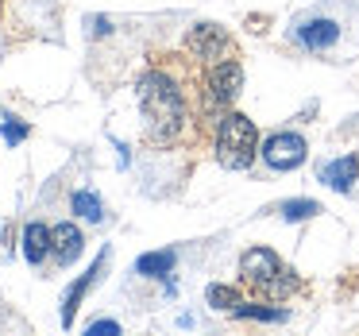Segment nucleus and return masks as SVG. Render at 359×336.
Here are the masks:
<instances>
[{"label": "nucleus", "mask_w": 359, "mask_h": 336, "mask_svg": "<svg viewBox=\"0 0 359 336\" xmlns=\"http://www.w3.org/2000/svg\"><path fill=\"white\" fill-rule=\"evenodd\" d=\"M205 297H209L212 309H236V305H240V290H236V286H224V282H212Z\"/></svg>", "instance_id": "obj_14"}, {"label": "nucleus", "mask_w": 359, "mask_h": 336, "mask_svg": "<svg viewBox=\"0 0 359 336\" xmlns=\"http://www.w3.org/2000/svg\"><path fill=\"white\" fill-rule=\"evenodd\" d=\"M93 332H120V325L116 321H97V325H89V336Z\"/></svg>", "instance_id": "obj_18"}, {"label": "nucleus", "mask_w": 359, "mask_h": 336, "mask_svg": "<svg viewBox=\"0 0 359 336\" xmlns=\"http://www.w3.org/2000/svg\"><path fill=\"white\" fill-rule=\"evenodd\" d=\"M240 86H243V66L236 58H220V62L209 66V78H205V101L212 109H224L240 97Z\"/></svg>", "instance_id": "obj_3"}, {"label": "nucleus", "mask_w": 359, "mask_h": 336, "mask_svg": "<svg viewBox=\"0 0 359 336\" xmlns=\"http://www.w3.org/2000/svg\"><path fill=\"white\" fill-rule=\"evenodd\" d=\"M70 209L78 213V217L93 220V224L104 217V213H101V197H97V194H89V189H78V194L70 197Z\"/></svg>", "instance_id": "obj_13"}, {"label": "nucleus", "mask_w": 359, "mask_h": 336, "mask_svg": "<svg viewBox=\"0 0 359 336\" xmlns=\"http://www.w3.org/2000/svg\"><path fill=\"white\" fill-rule=\"evenodd\" d=\"M240 274H243V282H251L255 290H266L282 274V259L274 255L271 248H251L240 255Z\"/></svg>", "instance_id": "obj_5"}, {"label": "nucleus", "mask_w": 359, "mask_h": 336, "mask_svg": "<svg viewBox=\"0 0 359 336\" xmlns=\"http://www.w3.org/2000/svg\"><path fill=\"white\" fill-rule=\"evenodd\" d=\"M355 178H359V159H355V155L332 159V163H328L325 170H320V182H325L328 189H340V194H348Z\"/></svg>", "instance_id": "obj_9"}, {"label": "nucleus", "mask_w": 359, "mask_h": 336, "mask_svg": "<svg viewBox=\"0 0 359 336\" xmlns=\"http://www.w3.org/2000/svg\"><path fill=\"white\" fill-rule=\"evenodd\" d=\"M259 151V132L243 112H228L217 128V163L224 170H248Z\"/></svg>", "instance_id": "obj_2"}, {"label": "nucleus", "mask_w": 359, "mask_h": 336, "mask_svg": "<svg viewBox=\"0 0 359 336\" xmlns=\"http://www.w3.org/2000/svg\"><path fill=\"white\" fill-rule=\"evenodd\" d=\"M89 32H97V35H104V32H109V20H104V16H97V20H89Z\"/></svg>", "instance_id": "obj_19"}, {"label": "nucleus", "mask_w": 359, "mask_h": 336, "mask_svg": "<svg viewBox=\"0 0 359 336\" xmlns=\"http://www.w3.org/2000/svg\"><path fill=\"white\" fill-rule=\"evenodd\" d=\"M0 128H4V140H8L12 147H16V143H24L27 132H32V128H27L20 116H12V112H4V116H0Z\"/></svg>", "instance_id": "obj_17"}, {"label": "nucleus", "mask_w": 359, "mask_h": 336, "mask_svg": "<svg viewBox=\"0 0 359 336\" xmlns=\"http://www.w3.org/2000/svg\"><path fill=\"white\" fill-rule=\"evenodd\" d=\"M104 259H109V251H101V255H97V263L89 267V271L81 274V278L74 282V286H70V294H66V302H62V328H70V325H74V313H78V305H81V297H86V290L93 286L97 278H101Z\"/></svg>", "instance_id": "obj_8"}, {"label": "nucleus", "mask_w": 359, "mask_h": 336, "mask_svg": "<svg viewBox=\"0 0 359 336\" xmlns=\"http://www.w3.org/2000/svg\"><path fill=\"white\" fill-rule=\"evenodd\" d=\"M305 151H309V143H305L297 132H274L271 140L263 143V159H266V166H274V170H294V166H302Z\"/></svg>", "instance_id": "obj_4"}, {"label": "nucleus", "mask_w": 359, "mask_h": 336, "mask_svg": "<svg viewBox=\"0 0 359 336\" xmlns=\"http://www.w3.org/2000/svg\"><path fill=\"white\" fill-rule=\"evenodd\" d=\"M282 217L286 220H309V217H317L320 213V205L317 201H305V197H297V201H282Z\"/></svg>", "instance_id": "obj_16"}, {"label": "nucleus", "mask_w": 359, "mask_h": 336, "mask_svg": "<svg viewBox=\"0 0 359 336\" xmlns=\"http://www.w3.org/2000/svg\"><path fill=\"white\" fill-rule=\"evenodd\" d=\"M140 109H143V124H147V140L155 143H174L186 128L182 89L163 70H147L140 78Z\"/></svg>", "instance_id": "obj_1"}, {"label": "nucleus", "mask_w": 359, "mask_h": 336, "mask_svg": "<svg viewBox=\"0 0 359 336\" xmlns=\"http://www.w3.org/2000/svg\"><path fill=\"white\" fill-rule=\"evenodd\" d=\"M236 317H251V321H286V309H278V305H236Z\"/></svg>", "instance_id": "obj_15"}, {"label": "nucleus", "mask_w": 359, "mask_h": 336, "mask_svg": "<svg viewBox=\"0 0 359 336\" xmlns=\"http://www.w3.org/2000/svg\"><path fill=\"white\" fill-rule=\"evenodd\" d=\"M81 248H86V236H81L78 224L62 220V224L50 228V255L58 259V267H70L74 259L81 255Z\"/></svg>", "instance_id": "obj_7"}, {"label": "nucleus", "mask_w": 359, "mask_h": 336, "mask_svg": "<svg viewBox=\"0 0 359 336\" xmlns=\"http://www.w3.org/2000/svg\"><path fill=\"white\" fill-rule=\"evenodd\" d=\"M47 255H50V228L39 224V220H32V224L24 228V259L27 263H43Z\"/></svg>", "instance_id": "obj_11"}, {"label": "nucleus", "mask_w": 359, "mask_h": 336, "mask_svg": "<svg viewBox=\"0 0 359 336\" xmlns=\"http://www.w3.org/2000/svg\"><path fill=\"white\" fill-rule=\"evenodd\" d=\"M297 39H302L309 51H325V47H332V43L340 39V24H336V20H309V24H302Z\"/></svg>", "instance_id": "obj_10"}, {"label": "nucleus", "mask_w": 359, "mask_h": 336, "mask_svg": "<svg viewBox=\"0 0 359 336\" xmlns=\"http://www.w3.org/2000/svg\"><path fill=\"white\" fill-rule=\"evenodd\" d=\"M186 47L194 51L197 58H205V62H220V58L232 51V39H228V32L217 24H197L194 32H189Z\"/></svg>", "instance_id": "obj_6"}, {"label": "nucleus", "mask_w": 359, "mask_h": 336, "mask_svg": "<svg viewBox=\"0 0 359 336\" xmlns=\"http://www.w3.org/2000/svg\"><path fill=\"white\" fill-rule=\"evenodd\" d=\"M174 263H178V255H174L170 248H166V251H147V255H140L135 271L147 274V278H166V274L174 271Z\"/></svg>", "instance_id": "obj_12"}]
</instances>
